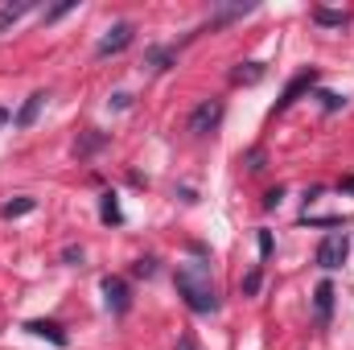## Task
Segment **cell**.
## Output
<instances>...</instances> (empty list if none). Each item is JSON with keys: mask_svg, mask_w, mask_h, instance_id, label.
Instances as JSON below:
<instances>
[{"mask_svg": "<svg viewBox=\"0 0 354 350\" xmlns=\"http://www.w3.org/2000/svg\"><path fill=\"white\" fill-rule=\"evenodd\" d=\"M4 120H8V111H4V107H0V124H4Z\"/></svg>", "mask_w": 354, "mask_h": 350, "instance_id": "27", "label": "cell"}, {"mask_svg": "<svg viewBox=\"0 0 354 350\" xmlns=\"http://www.w3.org/2000/svg\"><path fill=\"white\" fill-rule=\"evenodd\" d=\"M145 62H149L153 71H169L177 58H174V50H165V46H149V50H145Z\"/></svg>", "mask_w": 354, "mask_h": 350, "instance_id": "14", "label": "cell"}, {"mask_svg": "<svg viewBox=\"0 0 354 350\" xmlns=\"http://www.w3.org/2000/svg\"><path fill=\"white\" fill-rule=\"evenodd\" d=\"M243 293H248V297H256V293H260V268H252V272L243 276Z\"/></svg>", "mask_w": 354, "mask_h": 350, "instance_id": "18", "label": "cell"}, {"mask_svg": "<svg viewBox=\"0 0 354 350\" xmlns=\"http://www.w3.org/2000/svg\"><path fill=\"white\" fill-rule=\"evenodd\" d=\"M338 190H342V194H354V174L342 177V181H338Z\"/></svg>", "mask_w": 354, "mask_h": 350, "instance_id": "26", "label": "cell"}, {"mask_svg": "<svg viewBox=\"0 0 354 350\" xmlns=\"http://www.w3.org/2000/svg\"><path fill=\"white\" fill-rule=\"evenodd\" d=\"M248 169H264V153H260V149H256V153L248 157Z\"/></svg>", "mask_w": 354, "mask_h": 350, "instance_id": "24", "label": "cell"}, {"mask_svg": "<svg viewBox=\"0 0 354 350\" xmlns=\"http://www.w3.org/2000/svg\"><path fill=\"white\" fill-rule=\"evenodd\" d=\"M174 284H177V293H181V301L194 313H214L218 309V293H214V280H210L206 264H181L174 272Z\"/></svg>", "mask_w": 354, "mask_h": 350, "instance_id": "1", "label": "cell"}, {"mask_svg": "<svg viewBox=\"0 0 354 350\" xmlns=\"http://www.w3.org/2000/svg\"><path fill=\"white\" fill-rule=\"evenodd\" d=\"M177 350H198V342H194V334H181V338H177Z\"/></svg>", "mask_w": 354, "mask_h": 350, "instance_id": "23", "label": "cell"}, {"mask_svg": "<svg viewBox=\"0 0 354 350\" xmlns=\"http://www.w3.org/2000/svg\"><path fill=\"white\" fill-rule=\"evenodd\" d=\"M351 256V235L346 231H330L322 243H317V264L326 268V272H334V268H342Z\"/></svg>", "mask_w": 354, "mask_h": 350, "instance_id": "2", "label": "cell"}, {"mask_svg": "<svg viewBox=\"0 0 354 350\" xmlns=\"http://www.w3.org/2000/svg\"><path fill=\"white\" fill-rule=\"evenodd\" d=\"M37 4L33 0H21V4H0V29H8V25H17L25 12H33Z\"/></svg>", "mask_w": 354, "mask_h": 350, "instance_id": "12", "label": "cell"}, {"mask_svg": "<svg viewBox=\"0 0 354 350\" xmlns=\"http://www.w3.org/2000/svg\"><path fill=\"white\" fill-rule=\"evenodd\" d=\"M132 37H136V25H132V21H120V25H111V29H107V37L95 46V54H99V58L120 54V50H128V46H132Z\"/></svg>", "mask_w": 354, "mask_h": 350, "instance_id": "4", "label": "cell"}, {"mask_svg": "<svg viewBox=\"0 0 354 350\" xmlns=\"http://www.w3.org/2000/svg\"><path fill=\"white\" fill-rule=\"evenodd\" d=\"M132 272H136V276H153V272H157V260H136Z\"/></svg>", "mask_w": 354, "mask_h": 350, "instance_id": "20", "label": "cell"}, {"mask_svg": "<svg viewBox=\"0 0 354 350\" xmlns=\"http://www.w3.org/2000/svg\"><path fill=\"white\" fill-rule=\"evenodd\" d=\"M25 330L37 334V338H50L54 347H71V338H66V330H62L58 322H41V317H37V322H25Z\"/></svg>", "mask_w": 354, "mask_h": 350, "instance_id": "8", "label": "cell"}, {"mask_svg": "<svg viewBox=\"0 0 354 350\" xmlns=\"http://www.w3.org/2000/svg\"><path fill=\"white\" fill-rule=\"evenodd\" d=\"M99 219H103L107 227H120V223H124V210H120V202H115V194H111V190L99 198Z\"/></svg>", "mask_w": 354, "mask_h": 350, "instance_id": "11", "label": "cell"}, {"mask_svg": "<svg viewBox=\"0 0 354 350\" xmlns=\"http://www.w3.org/2000/svg\"><path fill=\"white\" fill-rule=\"evenodd\" d=\"M62 260H66V264H75V260H83V248H66V252H62Z\"/></svg>", "mask_w": 354, "mask_h": 350, "instance_id": "25", "label": "cell"}, {"mask_svg": "<svg viewBox=\"0 0 354 350\" xmlns=\"http://www.w3.org/2000/svg\"><path fill=\"white\" fill-rule=\"evenodd\" d=\"M317 99H322V107H326V111L346 107V95H338V91H317Z\"/></svg>", "mask_w": 354, "mask_h": 350, "instance_id": "16", "label": "cell"}, {"mask_svg": "<svg viewBox=\"0 0 354 350\" xmlns=\"http://www.w3.org/2000/svg\"><path fill=\"white\" fill-rule=\"evenodd\" d=\"M71 8H75V0H66V4H58V8H50V12H46V21H58V17H66Z\"/></svg>", "mask_w": 354, "mask_h": 350, "instance_id": "21", "label": "cell"}, {"mask_svg": "<svg viewBox=\"0 0 354 350\" xmlns=\"http://www.w3.org/2000/svg\"><path fill=\"white\" fill-rule=\"evenodd\" d=\"M313 87H317V71H305V75H297V79H292V83L284 87V95L276 99V111H284L288 103H297V99H301L305 91H313Z\"/></svg>", "mask_w": 354, "mask_h": 350, "instance_id": "6", "label": "cell"}, {"mask_svg": "<svg viewBox=\"0 0 354 350\" xmlns=\"http://www.w3.org/2000/svg\"><path fill=\"white\" fill-rule=\"evenodd\" d=\"M218 124H223V99H202V103L189 111V124H185V128H189L194 136H206V132H214Z\"/></svg>", "mask_w": 354, "mask_h": 350, "instance_id": "3", "label": "cell"}, {"mask_svg": "<svg viewBox=\"0 0 354 350\" xmlns=\"http://www.w3.org/2000/svg\"><path fill=\"white\" fill-rule=\"evenodd\" d=\"M46 99H50L46 91H33V95L21 103V111H17V120H12V124H17V128H33V124H37V116H41V107H46Z\"/></svg>", "mask_w": 354, "mask_h": 350, "instance_id": "7", "label": "cell"}, {"mask_svg": "<svg viewBox=\"0 0 354 350\" xmlns=\"http://www.w3.org/2000/svg\"><path fill=\"white\" fill-rule=\"evenodd\" d=\"M103 301L111 313H128L132 309V293L124 284V276H103Z\"/></svg>", "mask_w": 354, "mask_h": 350, "instance_id": "5", "label": "cell"}, {"mask_svg": "<svg viewBox=\"0 0 354 350\" xmlns=\"http://www.w3.org/2000/svg\"><path fill=\"white\" fill-rule=\"evenodd\" d=\"M29 210H37V198H12V202L0 206L4 219H21V214H29Z\"/></svg>", "mask_w": 354, "mask_h": 350, "instance_id": "15", "label": "cell"}, {"mask_svg": "<svg viewBox=\"0 0 354 350\" xmlns=\"http://www.w3.org/2000/svg\"><path fill=\"white\" fill-rule=\"evenodd\" d=\"M99 145H103V132H91V136H83V140L75 145V153H79V157H87V153H95Z\"/></svg>", "mask_w": 354, "mask_h": 350, "instance_id": "17", "label": "cell"}, {"mask_svg": "<svg viewBox=\"0 0 354 350\" xmlns=\"http://www.w3.org/2000/svg\"><path fill=\"white\" fill-rule=\"evenodd\" d=\"M260 79H264V62H243V66L231 71V83H239V87H252Z\"/></svg>", "mask_w": 354, "mask_h": 350, "instance_id": "10", "label": "cell"}, {"mask_svg": "<svg viewBox=\"0 0 354 350\" xmlns=\"http://www.w3.org/2000/svg\"><path fill=\"white\" fill-rule=\"evenodd\" d=\"M309 17H313V25H338V29L351 21V12H346V8H313Z\"/></svg>", "mask_w": 354, "mask_h": 350, "instance_id": "13", "label": "cell"}, {"mask_svg": "<svg viewBox=\"0 0 354 350\" xmlns=\"http://www.w3.org/2000/svg\"><path fill=\"white\" fill-rule=\"evenodd\" d=\"M313 305H317V322L326 326V322H330V313H334V284H330V280H322V284H317Z\"/></svg>", "mask_w": 354, "mask_h": 350, "instance_id": "9", "label": "cell"}, {"mask_svg": "<svg viewBox=\"0 0 354 350\" xmlns=\"http://www.w3.org/2000/svg\"><path fill=\"white\" fill-rule=\"evenodd\" d=\"M260 256H272V231H260Z\"/></svg>", "mask_w": 354, "mask_h": 350, "instance_id": "22", "label": "cell"}, {"mask_svg": "<svg viewBox=\"0 0 354 350\" xmlns=\"http://www.w3.org/2000/svg\"><path fill=\"white\" fill-rule=\"evenodd\" d=\"M280 202H284V190H280V185H276V190H268V194H264V206H268V210H276Z\"/></svg>", "mask_w": 354, "mask_h": 350, "instance_id": "19", "label": "cell"}]
</instances>
